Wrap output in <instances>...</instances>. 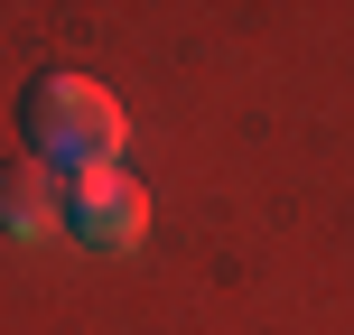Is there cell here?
Masks as SVG:
<instances>
[{
  "mask_svg": "<svg viewBox=\"0 0 354 335\" xmlns=\"http://www.w3.org/2000/svg\"><path fill=\"white\" fill-rule=\"evenodd\" d=\"M19 131H28V159L56 177H103L122 159V103L75 66H47L19 84Z\"/></svg>",
  "mask_w": 354,
  "mask_h": 335,
  "instance_id": "6da1fadb",
  "label": "cell"
},
{
  "mask_svg": "<svg viewBox=\"0 0 354 335\" xmlns=\"http://www.w3.org/2000/svg\"><path fill=\"white\" fill-rule=\"evenodd\" d=\"M66 233H75L84 251H140V242H149V195H140V177H122V168L75 177V186H66Z\"/></svg>",
  "mask_w": 354,
  "mask_h": 335,
  "instance_id": "7a4b0ae2",
  "label": "cell"
},
{
  "mask_svg": "<svg viewBox=\"0 0 354 335\" xmlns=\"http://www.w3.org/2000/svg\"><path fill=\"white\" fill-rule=\"evenodd\" d=\"M56 224H66V186H56V168H37V159L0 168V233H10V242H47Z\"/></svg>",
  "mask_w": 354,
  "mask_h": 335,
  "instance_id": "3957f363",
  "label": "cell"
}]
</instances>
